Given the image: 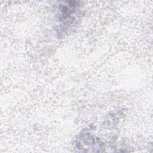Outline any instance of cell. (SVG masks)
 <instances>
[{
  "label": "cell",
  "instance_id": "1",
  "mask_svg": "<svg viewBox=\"0 0 153 153\" xmlns=\"http://www.w3.org/2000/svg\"><path fill=\"white\" fill-rule=\"evenodd\" d=\"M79 5L76 2H63L59 5V19L63 27L71 26L78 15Z\"/></svg>",
  "mask_w": 153,
  "mask_h": 153
}]
</instances>
